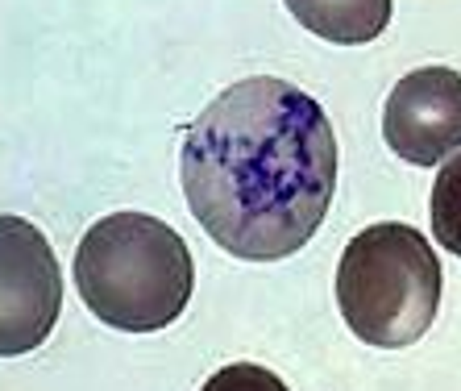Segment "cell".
<instances>
[{
  "label": "cell",
  "instance_id": "52a82bcc",
  "mask_svg": "<svg viewBox=\"0 0 461 391\" xmlns=\"http://www.w3.org/2000/svg\"><path fill=\"white\" fill-rule=\"evenodd\" d=\"M429 213H432V238L461 259V154H453L449 163L440 167L437 184H432Z\"/></svg>",
  "mask_w": 461,
  "mask_h": 391
},
{
  "label": "cell",
  "instance_id": "5b68a950",
  "mask_svg": "<svg viewBox=\"0 0 461 391\" xmlns=\"http://www.w3.org/2000/svg\"><path fill=\"white\" fill-rule=\"evenodd\" d=\"M386 146L416 167L445 163L461 150V76L449 67H420L403 76L383 109Z\"/></svg>",
  "mask_w": 461,
  "mask_h": 391
},
{
  "label": "cell",
  "instance_id": "277c9868",
  "mask_svg": "<svg viewBox=\"0 0 461 391\" xmlns=\"http://www.w3.org/2000/svg\"><path fill=\"white\" fill-rule=\"evenodd\" d=\"M63 313V271L42 229L0 217V359L30 354Z\"/></svg>",
  "mask_w": 461,
  "mask_h": 391
},
{
  "label": "cell",
  "instance_id": "3957f363",
  "mask_svg": "<svg viewBox=\"0 0 461 391\" xmlns=\"http://www.w3.org/2000/svg\"><path fill=\"white\" fill-rule=\"evenodd\" d=\"M337 305L345 325L383 350L411 346L440 308V262L432 241L403 221L362 229L337 267Z\"/></svg>",
  "mask_w": 461,
  "mask_h": 391
},
{
  "label": "cell",
  "instance_id": "ba28073f",
  "mask_svg": "<svg viewBox=\"0 0 461 391\" xmlns=\"http://www.w3.org/2000/svg\"><path fill=\"white\" fill-rule=\"evenodd\" d=\"M200 391H287V383L258 362H229Z\"/></svg>",
  "mask_w": 461,
  "mask_h": 391
},
{
  "label": "cell",
  "instance_id": "8992f818",
  "mask_svg": "<svg viewBox=\"0 0 461 391\" xmlns=\"http://www.w3.org/2000/svg\"><path fill=\"white\" fill-rule=\"evenodd\" d=\"M291 17L324 42H375L391 22V0H287Z\"/></svg>",
  "mask_w": 461,
  "mask_h": 391
},
{
  "label": "cell",
  "instance_id": "7a4b0ae2",
  "mask_svg": "<svg viewBox=\"0 0 461 391\" xmlns=\"http://www.w3.org/2000/svg\"><path fill=\"white\" fill-rule=\"evenodd\" d=\"M76 287L87 313L108 329L154 333L187 308L195 262L167 221L150 213H113L79 241Z\"/></svg>",
  "mask_w": 461,
  "mask_h": 391
},
{
  "label": "cell",
  "instance_id": "6da1fadb",
  "mask_svg": "<svg viewBox=\"0 0 461 391\" xmlns=\"http://www.w3.org/2000/svg\"><path fill=\"white\" fill-rule=\"evenodd\" d=\"M179 175L192 217L221 250L279 262L303 250L329 217L337 138L303 87L249 76L195 117Z\"/></svg>",
  "mask_w": 461,
  "mask_h": 391
}]
</instances>
